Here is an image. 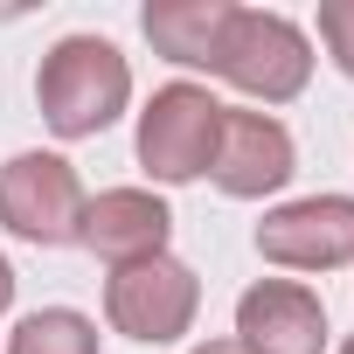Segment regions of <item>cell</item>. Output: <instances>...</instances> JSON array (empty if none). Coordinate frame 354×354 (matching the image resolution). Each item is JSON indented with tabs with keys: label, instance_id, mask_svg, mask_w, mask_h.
I'll return each instance as SVG.
<instances>
[{
	"label": "cell",
	"instance_id": "cell-6",
	"mask_svg": "<svg viewBox=\"0 0 354 354\" xmlns=\"http://www.w3.org/2000/svg\"><path fill=\"white\" fill-rule=\"evenodd\" d=\"M257 257L285 271H333L354 257V202L347 195H306L257 223Z\"/></svg>",
	"mask_w": 354,
	"mask_h": 354
},
{
	"label": "cell",
	"instance_id": "cell-1",
	"mask_svg": "<svg viewBox=\"0 0 354 354\" xmlns=\"http://www.w3.org/2000/svg\"><path fill=\"white\" fill-rule=\"evenodd\" d=\"M132 97V70L104 35H63L35 70V104L56 139H97Z\"/></svg>",
	"mask_w": 354,
	"mask_h": 354
},
{
	"label": "cell",
	"instance_id": "cell-14",
	"mask_svg": "<svg viewBox=\"0 0 354 354\" xmlns=\"http://www.w3.org/2000/svg\"><path fill=\"white\" fill-rule=\"evenodd\" d=\"M195 354H243V347H236V340H202Z\"/></svg>",
	"mask_w": 354,
	"mask_h": 354
},
{
	"label": "cell",
	"instance_id": "cell-4",
	"mask_svg": "<svg viewBox=\"0 0 354 354\" xmlns=\"http://www.w3.org/2000/svg\"><path fill=\"white\" fill-rule=\"evenodd\" d=\"M216 77H230L243 97L285 104V97H299L306 77H313V42L299 35V21H285V15H271V8H236L230 28H223Z\"/></svg>",
	"mask_w": 354,
	"mask_h": 354
},
{
	"label": "cell",
	"instance_id": "cell-7",
	"mask_svg": "<svg viewBox=\"0 0 354 354\" xmlns=\"http://www.w3.org/2000/svg\"><path fill=\"white\" fill-rule=\"evenodd\" d=\"M299 174V153H292V132L271 118V111H223V139H216V160H209V181L236 202H257V195H278Z\"/></svg>",
	"mask_w": 354,
	"mask_h": 354
},
{
	"label": "cell",
	"instance_id": "cell-10",
	"mask_svg": "<svg viewBox=\"0 0 354 354\" xmlns=\"http://www.w3.org/2000/svg\"><path fill=\"white\" fill-rule=\"evenodd\" d=\"M230 15H236L230 0H153V8L139 15V28H146V42H153L167 63H181V70H216Z\"/></svg>",
	"mask_w": 354,
	"mask_h": 354
},
{
	"label": "cell",
	"instance_id": "cell-5",
	"mask_svg": "<svg viewBox=\"0 0 354 354\" xmlns=\"http://www.w3.org/2000/svg\"><path fill=\"white\" fill-rule=\"evenodd\" d=\"M84 181L63 153H15L0 167V223H8L21 243L63 250L84 243Z\"/></svg>",
	"mask_w": 354,
	"mask_h": 354
},
{
	"label": "cell",
	"instance_id": "cell-11",
	"mask_svg": "<svg viewBox=\"0 0 354 354\" xmlns=\"http://www.w3.org/2000/svg\"><path fill=\"white\" fill-rule=\"evenodd\" d=\"M8 354H97V326L77 306H42L15 326Z\"/></svg>",
	"mask_w": 354,
	"mask_h": 354
},
{
	"label": "cell",
	"instance_id": "cell-13",
	"mask_svg": "<svg viewBox=\"0 0 354 354\" xmlns=\"http://www.w3.org/2000/svg\"><path fill=\"white\" fill-rule=\"evenodd\" d=\"M8 306H15V264L0 257V313H8Z\"/></svg>",
	"mask_w": 354,
	"mask_h": 354
},
{
	"label": "cell",
	"instance_id": "cell-8",
	"mask_svg": "<svg viewBox=\"0 0 354 354\" xmlns=\"http://www.w3.org/2000/svg\"><path fill=\"white\" fill-rule=\"evenodd\" d=\"M236 347L243 354H319L326 347V306L299 278H257L236 299Z\"/></svg>",
	"mask_w": 354,
	"mask_h": 354
},
{
	"label": "cell",
	"instance_id": "cell-3",
	"mask_svg": "<svg viewBox=\"0 0 354 354\" xmlns=\"http://www.w3.org/2000/svg\"><path fill=\"white\" fill-rule=\"evenodd\" d=\"M202 313V278L181 264V257H139V264H118L104 278V319L125 333V340H146V347H167L181 340Z\"/></svg>",
	"mask_w": 354,
	"mask_h": 354
},
{
	"label": "cell",
	"instance_id": "cell-9",
	"mask_svg": "<svg viewBox=\"0 0 354 354\" xmlns=\"http://www.w3.org/2000/svg\"><path fill=\"white\" fill-rule=\"evenodd\" d=\"M167 230H174V216L146 188H104L97 202H84V250H97L111 271L139 264V257H160Z\"/></svg>",
	"mask_w": 354,
	"mask_h": 354
},
{
	"label": "cell",
	"instance_id": "cell-2",
	"mask_svg": "<svg viewBox=\"0 0 354 354\" xmlns=\"http://www.w3.org/2000/svg\"><path fill=\"white\" fill-rule=\"evenodd\" d=\"M223 111L230 104H216L202 84H160L153 104L139 111V167L167 188L202 181L223 139Z\"/></svg>",
	"mask_w": 354,
	"mask_h": 354
},
{
	"label": "cell",
	"instance_id": "cell-15",
	"mask_svg": "<svg viewBox=\"0 0 354 354\" xmlns=\"http://www.w3.org/2000/svg\"><path fill=\"white\" fill-rule=\"evenodd\" d=\"M340 354H354V340H347V347H340Z\"/></svg>",
	"mask_w": 354,
	"mask_h": 354
},
{
	"label": "cell",
	"instance_id": "cell-12",
	"mask_svg": "<svg viewBox=\"0 0 354 354\" xmlns=\"http://www.w3.org/2000/svg\"><path fill=\"white\" fill-rule=\"evenodd\" d=\"M319 42L340 63V77H354V0H319Z\"/></svg>",
	"mask_w": 354,
	"mask_h": 354
}]
</instances>
